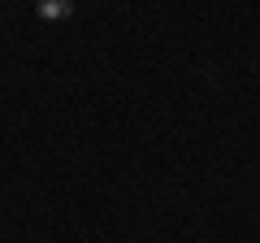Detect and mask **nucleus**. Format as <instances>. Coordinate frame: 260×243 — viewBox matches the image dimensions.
<instances>
[{
  "label": "nucleus",
  "mask_w": 260,
  "mask_h": 243,
  "mask_svg": "<svg viewBox=\"0 0 260 243\" xmlns=\"http://www.w3.org/2000/svg\"><path fill=\"white\" fill-rule=\"evenodd\" d=\"M35 9H39L44 22H61V18L74 13V0H35Z\"/></svg>",
  "instance_id": "obj_1"
}]
</instances>
